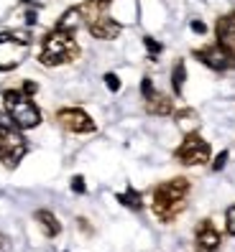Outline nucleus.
<instances>
[{"label":"nucleus","instance_id":"f257e3e1","mask_svg":"<svg viewBox=\"0 0 235 252\" xmlns=\"http://www.w3.org/2000/svg\"><path fill=\"white\" fill-rule=\"evenodd\" d=\"M187 194H189V181L184 176H176L171 181H164L154 189V201L151 209L161 221H174L187 209Z\"/></svg>","mask_w":235,"mask_h":252},{"label":"nucleus","instance_id":"f03ea898","mask_svg":"<svg viewBox=\"0 0 235 252\" xmlns=\"http://www.w3.org/2000/svg\"><path fill=\"white\" fill-rule=\"evenodd\" d=\"M79 56V43L75 38L72 31H64V28H56L49 31L41 41V54H39V62L43 66H62L69 64Z\"/></svg>","mask_w":235,"mask_h":252},{"label":"nucleus","instance_id":"7ed1b4c3","mask_svg":"<svg viewBox=\"0 0 235 252\" xmlns=\"http://www.w3.org/2000/svg\"><path fill=\"white\" fill-rule=\"evenodd\" d=\"M3 107L10 117V123L18 130H34L41 125V110L23 90H5L3 92Z\"/></svg>","mask_w":235,"mask_h":252},{"label":"nucleus","instance_id":"20e7f679","mask_svg":"<svg viewBox=\"0 0 235 252\" xmlns=\"http://www.w3.org/2000/svg\"><path fill=\"white\" fill-rule=\"evenodd\" d=\"M26 151H28V143L23 138V132L13 123L0 120V163L5 168H16L23 160Z\"/></svg>","mask_w":235,"mask_h":252},{"label":"nucleus","instance_id":"39448f33","mask_svg":"<svg viewBox=\"0 0 235 252\" xmlns=\"http://www.w3.org/2000/svg\"><path fill=\"white\" fill-rule=\"evenodd\" d=\"M192 56L212 71H233L235 69V49L225 46V43H220V41L207 43V46H202V49H195Z\"/></svg>","mask_w":235,"mask_h":252},{"label":"nucleus","instance_id":"423d86ee","mask_svg":"<svg viewBox=\"0 0 235 252\" xmlns=\"http://www.w3.org/2000/svg\"><path fill=\"white\" fill-rule=\"evenodd\" d=\"M210 143L204 140L199 132H187L182 145L174 151V158L182 163V166H204L210 160Z\"/></svg>","mask_w":235,"mask_h":252},{"label":"nucleus","instance_id":"0eeeda50","mask_svg":"<svg viewBox=\"0 0 235 252\" xmlns=\"http://www.w3.org/2000/svg\"><path fill=\"white\" fill-rule=\"evenodd\" d=\"M56 123L62 125L67 132H77V135H90V132L97 130L95 120L84 110L79 107H64L56 112Z\"/></svg>","mask_w":235,"mask_h":252},{"label":"nucleus","instance_id":"6e6552de","mask_svg":"<svg viewBox=\"0 0 235 252\" xmlns=\"http://www.w3.org/2000/svg\"><path fill=\"white\" fill-rule=\"evenodd\" d=\"M195 242H197V252H217L220 250V232L210 219H202L197 224Z\"/></svg>","mask_w":235,"mask_h":252},{"label":"nucleus","instance_id":"1a4fd4ad","mask_svg":"<svg viewBox=\"0 0 235 252\" xmlns=\"http://www.w3.org/2000/svg\"><path fill=\"white\" fill-rule=\"evenodd\" d=\"M87 28H90V33L95 38H100V41H113V38L120 36V31H123V26L118 23L115 18H110L108 13H105V16H100V18H95V21H90Z\"/></svg>","mask_w":235,"mask_h":252},{"label":"nucleus","instance_id":"9d476101","mask_svg":"<svg viewBox=\"0 0 235 252\" xmlns=\"http://www.w3.org/2000/svg\"><path fill=\"white\" fill-rule=\"evenodd\" d=\"M143 99H146L143 107H146L149 115H154V117H169V115H174V99L169 94L154 90L149 97H143Z\"/></svg>","mask_w":235,"mask_h":252},{"label":"nucleus","instance_id":"9b49d317","mask_svg":"<svg viewBox=\"0 0 235 252\" xmlns=\"http://www.w3.org/2000/svg\"><path fill=\"white\" fill-rule=\"evenodd\" d=\"M215 36H217L220 43H225V46L235 49V10L228 13V16H223V18H217Z\"/></svg>","mask_w":235,"mask_h":252},{"label":"nucleus","instance_id":"f8f14e48","mask_svg":"<svg viewBox=\"0 0 235 252\" xmlns=\"http://www.w3.org/2000/svg\"><path fill=\"white\" fill-rule=\"evenodd\" d=\"M113 0H84V3L79 5V16H82V23L87 26L90 21L100 18V16H105L108 8H110Z\"/></svg>","mask_w":235,"mask_h":252},{"label":"nucleus","instance_id":"ddd939ff","mask_svg":"<svg viewBox=\"0 0 235 252\" xmlns=\"http://www.w3.org/2000/svg\"><path fill=\"white\" fill-rule=\"evenodd\" d=\"M36 221H39V227L43 229V234H46V237H56L59 232H62L59 219H56L49 209H39V212H36Z\"/></svg>","mask_w":235,"mask_h":252},{"label":"nucleus","instance_id":"4468645a","mask_svg":"<svg viewBox=\"0 0 235 252\" xmlns=\"http://www.w3.org/2000/svg\"><path fill=\"white\" fill-rule=\"evenodd\" d=\"M184 79H187V66H184L182 59H179V62L174 64V69H171V90H174L176 97H179L182 90H184Z\"/></svg>","mask_w":235,"mask_h":252},{"label":"nucleus","instance_id":"2eb2a0df","mask_svg":"<svg viewBox=\"0 0 235 252\" xmlns=\"http://www.w3.org/2000/svg\"><path fill=\"white\" fill-rule=\"evenodd\" d=\"M82 23V16H79V8H69L62 18H59L56 28H64V31H72L75 33L77 31V26Z\"/></svg>","mask_w":235,"mask_h":252},{"label":"nucleus","instance_id":"dca6fc26","mask_svg":"<svg viewBox=\"0 0 235 252\" xmlns=\"http://www.w3.org/2000/svg\"><path fill=\"white\" fill-rule=\"evenodd\" d=\"M118 201H120L123 206H128V209H143V201H141V194L136 189H128L125 194H118Z\"/></svg>","mask_w":235,"mask_h":252},{"label":"nucleus","instance_id":"f3484780","mask_svg":"<svg viewBox=\"0 0 235 252\" xmlns=\"http://www.w3.org/2000/svg\"><path fill=\"white\" fill-rule=\"evenodd\" d=\"M21 43V46H28L31 43V33L26 31H8V33H0V43Z\"/></svg>","mask_w":235,"mask_h":252},{"label":"nucleus","instance_id":"a211bd4d","mask_svg":"<svg viewBox=\"0 0 235 252\" xmlns=\"http://www.w3.org/2000/svg\"><path fill=\"white\" fill-rule=\"evenodd\" d=\"M225 229H228V234H233V237H235V204L225 212Z\"/></svg>","mask_w":235,"mask_h":252},{"label":"nucleus","instance_id":"6ab92c4d","mask_svg":"<svg viewBox=\"0 0 235 252\" xmlns=\"http://www.w3.org/2000/svg\"><path fill=\"white\" fill-rule=\"evenodd\" d=\"M105 84H108L110 92H118V90H120V79H118V74H113V71L105 74Z\"/></svg>","mask_w":235,"mask_h":252},{"label":"nucleus","instance_id":"aec40b11","mask_svg":"<svg viewBox=\"0 0 235 252\" xmlns=\"http://www.w3.org/2000/svg\"><path fill=\"white\" fill-rule=\"evenodd\" d=\"M143 46L151 51V56H156V54L161 51V43H158V41H154L151 36H143Z\"/></svg>","mask_w":235,"mask_h":252},{"label":"nucleus","instance_id":"412c9836","mask_svg":"<svg viewBox=\"0 0 235 252\" xmlns=\"http://www.w3.org/2000/svg\"><path fill=\"white\" fill-rule=\"evenodd\" d=\"M225 163H228V151L217 153V158H215V163H212V171H223V168H225Z\"/></svg>","mask_w":235,"mask_h":252},{"label":"nucleus","instance_id":"4be33fe9","mask_svg":"<svg viewBox=\"0 0 235 252\" xmlns=\"http://www.w3.org/2000/svg\"><path fill=\"white\" fill-rule=\"evenodd\" d=\"M72 191H77V194H84V191H87L82 176H75V179H72Z\"/></svg>","mask_w":235,"mask_h":252},{"label":"nucleus","instance_id":"5701e85b","mask_svg":"<svg viewBox=\"0 0 235 252\" xmlns=\"http://www.w3.org/2000/svg\"><path fill=\"white\" fill-rule=\"evenodd\" d=\"M141 92H143V97H149V94L154 92V82H151L149 77H143V82H141Z\"/></svg>","mask_w":235,"mask_h":252},{"label":"nucleus","instance_id":"b1692460","mask_svg":"<svg viewBox=\"0 0 235 252\" xmlns=\"http://www.w3.org/2000/svg\"><path fill=\"white\" fill-rule=\"evenodd\" d=\"M21 90H23L28 97H31V94H36V90H39V87H36L34 82H23V87H21Z\"/></svg>","mask_w":235,"mask_h":252},{"label":"nucleus","instance_id":"393cba45","mask_svg":"<svg viewBox=\"0 0 235 252\" xmlns=\"http://www.w3.org/2000/svg\"><path fill=\"white\" fill-rule=\"evenodd\" d=\"M192 31H195V33H204V31H207V26L199 23V21H195V23H192Z\"/></svg>","mask_w":235,"mask_h":252},{"label":"nucleus","instance_id":"a878e982","mask_svg":"<svg viewBox=\"0 0 235 252\" xmlns=\"http://www.w3.org/2000/svg\"><path fill=\"white\" fill-rule=\"evenodd\" d=\"M5 247H8V240H5L3 234H0V250H5Z\"/></svg>","mask_w":235,"mask_h":252}]
</instances>
